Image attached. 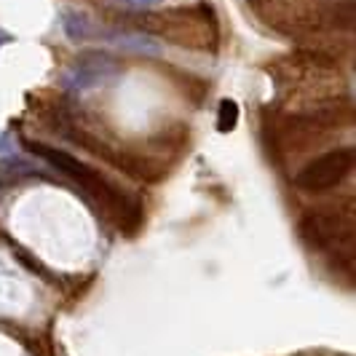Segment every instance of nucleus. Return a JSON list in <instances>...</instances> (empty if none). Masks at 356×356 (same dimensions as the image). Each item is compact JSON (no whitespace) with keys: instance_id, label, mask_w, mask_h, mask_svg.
Returning <instances> with one entry per match:
<instances>
[{"instance_id":"f257e3e1","label":"nucleus","mask_w":356,"mask_h":356,"mask_svg":"<svg viewBox=\"0 0 356 356\" xmlns=\"http://www.w3.org/2000/svg\"><path fill=\"white\" fill-rule=\"evenodd\" d=\"M27 150H33L35 156L46 159L51 166H56L59 172H65V175L72 177L75 182H81L89 193H94L105 207H110L113 212L118 214V225H121V231L134 233L137 228H140V222H143V207H140V201H131L129 196H124L115 185H110L102 175H97V172L89 169L86 163H81L78 159H72L70 153H65V150L46 147V145L27 143Z\"/></svg>"},{"instance_id":"f03ea898","label":"nucleus","mask_w":356,"mask_h":356,"mask_svg":"<svg viewBox=\"0 0 356 356\" xmlns=\"http://www.w3.org/2000/svg\"><path fill=\"white\" fill-rule=\"evenodd\" d=\"M354 166V150L351 147H338L319 156L316 161H311L303 172L298 175V188L311 191V193H321L335 188L338 182L346 179V175Z\"/></svg>"},{"instance_id":"7ed1b4c3","label":"nucleus","mask_w":356,"mask_h":356,"mask_svg":"<svg viewBox=\"0 0 356 356\" xmlns=\"http://www.w3.org/2000/svg\"><path fill=\"white\" fill-rule=\"evenodd\" d=\"M115 72H118V65L107 54H81L75 59V65L62 75V86L72 91H89L102 86L107 78H113Z\"/></svg>"},{"instance_id":"20e7f679","label":"nucleus","mask_w":356,"mask_h":356,"mask_svg":"<svg viewBox=\"0 0 356 356\" xmlns=\"http://www.w3.org/2000/svg\"><path fill=\"white\" fill-rule=\"evenodd\" d=\"M102 43L118 49V51H129V54H147V56H159L161 54V43L153 40L150 35H143V33H115V30H97V35Z\"/></svg>"},{"instance_id":"39448f33","label":"nucleus","mask_w":356,"mask_h":356,"mask_svg":"<svg viewBox=\"0 0 356 356\" xmlns=\"http://www.w3.org/2000/svg\"><path fill=\"white\" fill-rule=\"evenodd\" d=\"M62 30H65V35L70 38V40H89V38L97 35V24L91 22L83 11H72L67 8L65 14H62Z\"/></svg>"},{"instance_id":"423d86ee","label":"nucleus","mask_w":356,"mask_h":356,"mask_svg":"<svg viewBox=\"0 0 356 356\" xmlns=\"http://www.w3.org/2000/svg\"><path fill=\"white\" fill-rule=\"evenodd\" d=\"M236 124H238V105L233 99H222L220 102V115H217V129L222 134H228L236 129Z\"/></svg>"},{"instance_id":"0eeeda50","label":"nucleus","mask_w":356,"mask_h":356,"mask_svg":"<svg viewBox=\"0 0 356 356\" xmlns=\"http://www.w3.org/2000/svg\"><path fill=\"white\" fill-rule=\"evenodd\" d=\"M163 0H121V6L126 8H134V11H145V8H153V6H159Z\"/></svg>"},{"instance_id":"6e6552de","label":"nucleus","mask_w":356,"mask_h":356,"mask_svg":"<svg viewBox=\"0 0 356 356\" xmlns=\"http://www.w3.org/2000/svg\"><path fill=\"white\" fill-rule=\"evenodd\" d=\"M11 40H14V35H11V33H6V30H0V49H3V46H8Z\"/></svg>"},{"instance_id":"1a4fd4ad","label":"nucleus","mask_w":356,"mask_h":356,"mask_svg":"<svg viewBox=\"0 0 356 356\" xmlns=\"http://www.w3.org/2000/svg\"><path fill=\"white\" fill-rule=\"evenodd\" d=\"M19 257H22V260H24V263H33V260H30V257H27V254H24V252H19ZM35 273H43V276H46V270H43V268H38V266H35Z\"/></svg>"}]
</instances>
